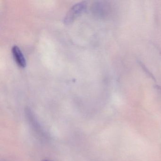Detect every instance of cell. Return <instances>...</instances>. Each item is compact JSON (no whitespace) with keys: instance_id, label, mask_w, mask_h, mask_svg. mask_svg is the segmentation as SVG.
Returning a JSON list of instances; mask_svg holds the SVG:
<instances>
[{"instance_id":"obj_1","label":"cell","mask_w":161,"mask_h":161,"mask_svg":"<svg viewBox=\"0 0 161 161\" xmlns=\"http://www.w3.org/2000/svg\"><path fill=\"white\" fill-rule=\"evenodd\" d=\"M86 3L85 2L79 3L75 4L68 12L64 19L65 24H69L73 22L75 19L80 16L86 10Z\"/></svg>"},{"instance_id":"obj_2","label":"cell","mask_w":161,"mask_h":161,"mask_svg":"<svg viewBox=\"0 0 161 161\" xmlns=\"http://www.w3.org/2000/svg\"><path fill=\"white\" fill-rule=\"evenodd\" d=\"M12 53L15 61L19 66L25 68L26 66V59L20 49L17 46H14L12 48Z\"/></svg>"},{"instance_id":"obj_3","label":"cell","mask_w":161,"mask_h":161,"mask_svg":"<svg viewBox=\"0 0 161 161\" xmlns=\"http://www.w3.org/2000/svg\"><path fill=\"white\" fill-rule=\"evenodd\" d=\"M47 161V160H45V161Z\"/></svg>"}]
</instances>
